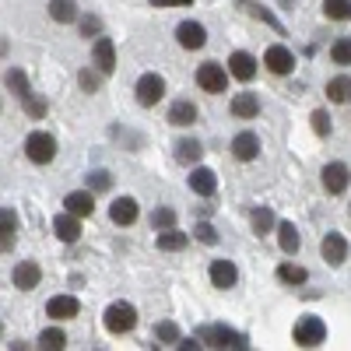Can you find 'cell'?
Masks as SVG:
<instances>
[{"mask_svg": "<svg viewBox=\"0 0 351 351\" xmlns=\"http://www.w3.org/2000/svg\"><path fill=\"white\" fill-rule=\"evenodd\" d=\"M77 313H81V302H77L74 295H53V299L46 302V316L56 319V324H64V319H74Z\"/></svg>", "mask_w": 351, "mask_h": 351, "instance_id": "obj_9", "label": "cell"}, {"mask_svg": "<svg viewBox=\"0 0 351 351\" xmlns=\"http://www.w3.org/2000/svg\"><path fill=\"white\" fill-rule=\"evenodd\" d=\"M228 74L236 81H253L256 77V56L246 53V49H236L228 56Z\"/></svg>", "mask_w": 351, "mask_h": 351, "instance_id": "obj_8", "label": "cell"}, {"mask_svg": "<svg viewBox=\"0 0 351 351\" xmlns=\"http://www.w3.org/2000/svg\"><path fill=\"white\" fill-rule=\"evenodd\" d=\"M176 39H180L183 49H204V43H208V28H204L200 21H183L180 28H176Z\"/></svg>", "mask_w": 351, "mask_h": 351, "instance_id": "obj_12", "label": "cell"}, {"mask_svg": "<svg viewBox=\"0 0 351 351\" xmlns=\"http://www.w3.org/2000/svg\"><path fill=\"white\" fill-rule=\"evenodd\" d=\"M291 341L299 348H319L327 341V324L319 316H302L295 324V330H291Z\"/></svg>", "mask_w": 351, "mask_h": 351, "instance_id": "obj_2", "label": "cell"}, {"mask_svg": "<svg viewBox=\"0 0 351 351\" xmlns=\"http://www.w3.org/2000/svg\"><path fill=\"white\" fill-rule=\"evenodd\" d=\"M21 106H25V112L32 116V120H43V116H46V102H43V99H32V95H28Z\"/></svg>", "mask_w": 351, "mask_h": 351, "instance_id": "obj_43", "label": "cell"}, {"mask_svg": "<svg viewBox=\"0 0 351 351\" xmlns=\"http://www.w3.org/2000/svg\"><path fill=\"white\" fill-rule=\"evenodd\" d=\"M112 186V176L106 169H95V172H88V190L92 193H106Z\"/></svg>", "mask_w": 351, "mask_h": 351, "instance_id": "obj_38", "label": "cell"}, {"mask_svg": "<svg viewBox=\"0 0 351 351\" xmlns=\"http://www.w3.org/2000/svg\"><path fill=\"white\" fill-rule=\"evenodd\" d=\"M134 92H137V102L141 106L152 109V106H158L165 99V81H162V74H141Z\"/></svg>", "mask_w": 351, "mask_h": 351, "instance_id": "obj_7", "label": "cell"}, {"mask_svg": "<svg viewBox=\"0 0 351 351\" xmlns=\"http://www.w3.org/2000/svg\"><path fill=\"white\" fill-rule=\"evenodd\" d=\"M102 77H106V74H102L99 67H95V71H92V67H84V71L77 74V81H81V88H84L88 95H95L99 88H102Z\"/></svg>", "mask_w": 351, "mask_h": 351, "instance_id": "obj_35", "label": "cell"}, {"mask_svg": "<svg viewBox=\"0 0 351 351\" xmlns=\"http://www.w3.org/2000/svg\"><path fill=\"white\" fill-rule=\"evenodd\" d=\"M278 246L285 253H299V228L291 225V221H281L278 225Z\"/></svg>", "mask_w": 351, "mask_h": 351, "instance_id": "obj_30", "label": "cell"}, {"mask_svg": "<svg viewBox=\"0 0 351 351\" xmlns=\"http://www.w3.org/2000/svg\"><path fill=\"white\" fill-rule=\"evenodd\" d=\"M152 225H155L158 232L172 228V225H176V211H172V208H155V211H152Z\"/></svg>", "mask_w": 351, "mask_h": 351, "instance_id": "obj_40", "label": "cell"}, {"mask_svg": "<svg viewBox=\"0 0 351 351\" xmlns=\"http://www.w3.org/2000/svg\"><path fill=\"white\" fill-rule=\"evenodd\" d=\"M53 232H56V239L60 243H77L81 239V218L64 211V215H56L53 218Z\"/></svg>", "mask_w": 351, "mask_h": 351, "instance_id": "obj_15", "label": "cell"}, {"mask_svg": "<svg viewBox=\"0 0 351 351\" xmlns=\"http://www.w3.org/2000/svg\"><path fill=\"white\" fill-rule=\"evenodd\" d=\"M137 215H141V208H137L134 197H120V200H112V208H109L112 225H134Z\"/></svg>", "mask_w": 351, "mask_h": 351, "instance_id": "obj_20", "label": "cell"}, {"mask_svg": "<svg viewBox=\"0 0 351 351\" xmlns=\"http://www.w3.org/2000/svg\"><path fill=\"white\" fill-rule=\"evenodd\" d=\"M92 56H95V67H99L102 74H112V71H116V46H112V39L99 36L95 46H92Z\"/></svg>", "mask_w": 351, "mask_h": 351, "instance_id": "obj_19", "label": "cell"}, {"mask_svg": "<svg viewBox=\"0 0 351 351\" xmlns=\"http://www.w3.org/2000/svg\"><path fill=\"white\" fill-rule=\"evenodd\" d=\"M236 8H243V11L250 14V18H260L263 25H271L274 32H285V28H281V21H278V18H274V14H271L267 8H260L256 0H236Z\"/></svg>", "mask_w": 351, "mask_h": 351, "instance_id": "obj_26", "label": "cell"}, {"mask_svg": "<svg viewBox=\"0 0 351 351\" xmlns=\"http://www.w3.org/2000/svg\"><path fill=\"white\" fill-rule=\"evenodd\" d=\"M49 18L60 21V25H71V21H77L81 14H77L74 0H49Z\"/></svg>", "mask_w": 351, "mask_h": 351, "instance_id": "obj_27", "label": "cell"}, {"mask_svg": "<svg viewBox=\"0 0 351 351\" xmlns=\"http://www.w3.org/2000/svg\"><path fill=\"white\" fill-rule=\"evenodd\" d=\"M155 337L162 341V344H180L183 341V334H180V327L172 324V319H162V324L155 327Z\"/></svg>", "mask_w": 351, "mask_h": 351, "instance_id": "obj_36", "label": "cell"}, {"mask_svg": "<svg viewBox=\"0 0 351 351\" xmlns=\"http://www.w3.org/2000/svg\"><path fill=\"white\" fill-rule=\"evenodd\" d=\"M0 228H4V239H0V250H11L14 246V232H18V215L11 211V208H4L0 211Z\"/></svg>", "mask_w": 351, "mask_h": 351, "instance_id": "obj_29", "label": "cell"}, {"mask_svg": "<svg viewBox=\"0 0 351 351\" xmlns=\"http://www.w3.org/2000/svg\"><path fill=\"white\" fill-rule=\"evenodd\" d=\"M186 243H190V236L186 232H180V228H165V232H158V250H165V253H180V250H186Z\"/></svg>", "mask_w": 351, "mask_h": 351, "instance_id": "obj_24", "label": "cell"}, {"mask_svg": "<svg viewBox=\"0 0 351 351\" xmlns=\"http://www.w3.org/2000/svg\"><path fill=\"white\" fill-rule=\"evenodd\" d=\"M239 281V271H236V263L232 260H211V285L228 291V288H236Z\"/></svg>", "mask_w": 351, "mask_h": 351, "instance_id": "obj_16", "label": "cell"}, {"mask_svg": "<svg viewBox=\"0 0 351 351\" xmlns=\"http://www.w3.org/2000/svg\"><path fill=\"white\" fill-rule=\"evenodd\" d=\"M77 28H81V36H84V39H92V36L99 39V32H102V21H99L95 14H81V18H77Z\"/></svg>", "mask_w": 351, "mask_h": 351, "instance_id": "obj_39", "label": "cell"}, {"mask_svg": "<svg viewBox=\"0 0 351 351\" xmlns=\"http://www.w3.org/2000/svg\"><path fill=\"white\" fill-rule=\"evenodd\" d=\"M256 112H260V99H256L253 92L232 95V116H236V120H253Z\"/></svg>", "mask_w": 351, "mask_h": 351, "instance_id": "obj_21", "label": "cell"}, {"mask_svg": "<svg viewBox=\"0 0 351 351\" xmlns=\"http://www.w3.org/2000/svg\"><path fill=\"white\" fill-rule=\"evenodd\" d=\"M4 88H8V92H11L18 102H25L28 95H32V88H28V77H25L21 71H14V67L4 74Z\"/></svg>", "mask_w": 351, "mask_h": 351, "instance_id": "obj_25", "label": "cell"}, {"mask_svg": "<svg viewBox=\"0 0 351 351\" xmlns=\"http://www.w3.org/2000/svg\"><path fill=\"white\" fill-rule=\"evenodd\" d=\"M232 155H236L239 162H253V158H260V137H256L253 130L236 134V137H232Z\"/></svg>", "mask_w": 351, "mask_h": 351, "instance_id": "obj_14", "label": "cell"}, {"mask_svg": "<svg viewBox=\"0 0 351 351\" xmlns=\"http://www.w3.org/2000/svg\"><path fill=\"white\" fill-rule=\"evenodd\" d=\"M348 183H351V169H348L344 162L324 165V190H327V193H344Z\"/></svg>", "mask_w": 351, "mask_h": 351, "instance_id": "obj_10", "label": "cell"}, {"mask_svg": "<svg viewBox=\"0 0 351 351\" xmlns=\"http://www.w3.org/2000/svg\"><path fill=\"white\" fill-rule=\"evenodd\" d=\"M330 60H334L337 67H351V39H337V43L330 46Z\"/></svg>", "mask_w": 351, "mask_h": 351, "instance_id": "obj_37", "label": "cell"}, {"mask_svg": "<svg viewBox=\"0 0 351 351\" xmlns=\"http://www.w3.org/2000/svg\"><path fill=\"white\" fill-rule=\"evenodd\" d=\"M327 99H330V102H337V106L351 102V77H348V74H341V77H330V81H327Z\"/></svg>", "mask_w": 351, "mask_h": 351, "instance_id": "obj_28", "label": "cell"}, {"mask_svg": "<svg viewBox=\"0 0 351 351\" xmlns=\"http://www.w3.org/2000/svg\"><path fill=\"white\" fill-rule=\"evenodd\" d=\"M190 190H193L197 197H211V193L218 190V176H215L211 169H204V165H193V172H190Z\"/></svg>", "mask_w": 351, "mask_h": 351, "instance_id": "obj_18", "label": "cell"}, {"mask_svg": "<svg viewBox=\"0 0 351 351\" xmlns=\"http://www.w3.org/2000/svg\"><path fill=\"white\" fill-rule=\"evenodd\" d=\"M64 211L77 215V218H92L95 215V193L92 190H74L64 197Z\"/></svg>", "mask_w": 351, "mask_h": 351, "instance_id": "obj_11", "label": "cell"}, {"mask_svg": "<svg viewBox=\"0 0 351 351\" xmlns=\"http://www.w3.org/2000/svg\"><path fill=\"white\" fill-rule=\"evenodd\" d=\"M197 84L208 95H221L228 88V67H221V64H200L197 67Z\"/></svg>", "mask_w": 351, "mask_h": 351, "instance_id": "obj_5", "label": "cell"}, {"mask_svg": "<svg viewBox=\"0 0 351 351\" xmlns=\"http://www.w3.org/2000/svg\"><path fill=\"white\" fill-rule=\"evenodd\" d=\"M278 281H285V285H306L309 271L299 267V263H281V267H278Z\"/></svg>", "mask_w": 351, "mask_h": 351, "instance_id": "obj_31", "label": "cell"}, {"mask_svg": "<svg viewBox=\"0 0 351 351\" xmlns=\"http://www.w3.org/2000/svg\"><path fill=\"white\" fill-rule=\"evenodd\" d=\"M250 221H253L256 236H267V232L274 228V211H271V208H256V211L250 215Z\"/></svg>", "mask_w": 351, "mask_h": 351, "instance_id": "obj_34", "label": "cell"}, {"mask_svg": "<svg viewBox=\"0 0 351 351\" xmlns=\"http://www.w3.org/2000/svg\"><path fill=\"white\" fill-rule=\"evenodd\" d=\"M102 324H106L109 334H130L137 327V309L130 302H112L102 316Z\"/></svg>", "mask_w": 351, "mask_h": 351, "instance_id": "obj_3", "label": "cell"}, {"mask_svg": "<svg viewBox=\"0 0 351 351\" xmlns=\"http://www.w3.org/2000/svg\"><path fill=\"white\" fill-rule=\"evenodd\" d=\"M324 14L330 21H351V0H324Z\"/></svg>", "mask_w": 351, "mask_h": 351, "instance_id": "obj_33", "label": "cell"}, {"mask_svg": "<svg viewBox=\"0 0 351 351\" xmlns=\"http://www.w3.org/2000/svg\"><path fill=\"white\" fill-rule=\"evenodd\" d=\"M39 348H46V351H64V348H67V334H64L60 327H49V330L39 334Z\"/></svg>", "mask_w": 351, "mask_h": 351, "instance_id": "obj_32", "label": "cell"}, {"mask_svg": "<svg viewBox=\"0 0 351 351\" xmlns=\"http://www.w3.org/2000/svg\"><path fill=\"white\" fill-rule=\"evenodd\" d=\"M169 123H172V127H190V123H197V106L186 102V99L172 102V106H169Z\"/></svg>", "mask_w": 351, "mask_h": 351, "instance_id": "obj_22", "label": "cell"}, {"mask_svg": "<svg viewBox=\"0 0 351 351\" xmlns=\"http://www.w3.org/2000/svg\"><path fill=\"white\" fill-rule=\"evenodd\" d=\"M197 337L208 344V348H250L246 334L232 330V327H200Z\"/></svg>", "mask_w": 351, "mask_h": 351, "instance_id": "obj_4", "label": "cell"}, {"mask_svg": "<svg viewBox=\"0 0 351 351\" xmlns=\"http://www.w3.org/2000/svg\"><path fill=\"white\" fill-rule=\"evenodd\" d=\"M200 158H204V144H200L197 137H186V141L176 144V162H183V165H197Z\"/></svg>", "mask_w": 351, "mask_h": 351, "instance_id": "obj_23", "label": "cell"}, {"mask_svg": "<svg viewBox=\"0 0 351 351\" xmlns=\"http://www.w3.org/2000/svg\"><path fill=\"white\" fill-rule=\"evenodd\" d=\"M152 8H190L193 0H148Z\"/></svg>", "mask_w": 351, "mask_h": 351, "instance_id": "obj_44", "label": "cell"}, {"mask_svg": "<svg viewBox=\"0 0 351 351\" xmlns=\"http://www.w3.org/2000/svg\"><path fill=\"white\" fill-rule=\"evenodd\" d=\"M324 260L330 263V267H341V263L348 260V239L341 236V232H330V236H324Z\"/></svg>", "mask_w": 351, "mask_h": 351, "instance_id": "obj_17", "label": "cell"}, {"mask_svg": "<svg viewBox=\"0 0 351 351\" xmlns=\"http://www.w3.org/2000/svg\"><path fill=\"white\" fill-rule=\"evenodd\" d=\"M309 120H313V130H316L319 137H327V134H330V112H324V109H316V112L309 116Z\"/></svg>", "mask_w": 351, "mask_h": 351, "instance_id": "obj_42", "label": "cell"}, {"mask_svg": "<svg viewBox=\"0 0 351 351\" xmlns=\"http://www.w3.org/2000/svg\"><path fill=\"white\" fill-rule=\"evenodd\" d=\"M193 239H197V243H204V246H215V243H218V232H215V225H208V221H197Z\"/></svg>", "mask_w": 351, "mask_h": 351, "instance_id": "obj_41", "label": "cell"}, {"mask_svg": "<svg viewBox=\"0 0 351 351\" xmlns=\"http://www.w3.org/2000/svg\"><path fill=\"white\" fill-rule=\"evenodd\" d=\"M263 67H267L271 74H278V77H285V74L295 71V53H291L288 46H281V43H274V46H267V53H263Z\"/></svg>", "mask_w": 351, "mask_h": 351, "instance_id": "obj_6", "label": "cell"}, {"mask_svg": "<svg viewBox=\"0 0 351 351\" xmlns=\"http://www.w3.org/2000/svg\"><path fill=\"white\" fill-rule=\"evenodd\" d=\"M25 155H28V162H36V165H49L56 158V137L46 134V130L28 134L25 137Z\"/></svg>", "mask_w": 351, "mask_h": 351, "instance_id": "obj_1", "label": "cell"}, {"mask_svg": "<svg viewBox=\"0 0 351 351\" xmlns=\"http://www.w3.org/2000/svg\"><path fill=\"white\" fill-rule=\"evenodd\" d=\"M11 281H14V288H18V291H32V288L43 281L39 263H36V260H21L18 267H14V274H11Z\"/></svg>", "mask_w": 351, "mask_h": 351, "instance_id": "obj_13", "label": "cell"}]
</instances>
